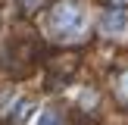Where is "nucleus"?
I'll return each mask as SVG.
<instances>
[{
    "label": "nucleus",
    "instance_id": "nucleus-1",
    "mask_svg": "<svg viewBox=\"0 0 128 125\" xmlns=\"http://www.w3.org/2000/svg\"><path fill=\"white\" fill-rule=\"evenodd\" d=\"M50 28H53L56 38L62 41H72L84 31V10H81L75 0H62L50 10Z\"/></svg>",
    "mask_w": 128,
    "mask_h": 125
},
{
    "label": "nucleus",
    "instance_id": "nucleus-2",
    "mask_svg": "<svg viewBox=\"0 0 128 125\" xmlns=\"http://www.w3.org/2000/svg\"><path fill=\"white\" fill-rule=\"evenodd\" d=\"M100 28H103L106 34H125L128 31V12H122V10L106 12V16L100 19Z\"/></svg>",
    "mask_w": 128,
    "mask_h": 125
},
{
    "label": "nucleus",
    "instance_id": "nucleus-3",
    "mask_svg": "<svg viewBox=\"0 0 128 125\" xmlns=\"http://www.w3.org/2000/svg\"><path fill=\"white\" fill-rule=\"evenodd\" d=\"M34 125H62V122H60V112H56V110H44Z\"/></svg>",
    "mask_w": 128,
    "mask_h": 125
},
{
    "label": "nucleus",
    "instance_id": "nucleus-4",
    "mask_svg": "<svg viewBox=\"0 0 128 125\" xmlns=\"http://www.w3.org/2000/svg\"><path fill=\"white\" fill-rule=\"evenodd\" d=\"M122 91L128 94V75H125V78H122Z\"/></svg>",
    "mask_w": 128,
    "mask_h": 125
},
{
    "label": "nucleus",
    "instance_id": "nucleus-5",
    "mask_svg": "<svg viewBox=\"0 0 128 125\" xmlns=\"http://www.w3.org/2000/svg\"><path fill=\"white\" fill-rule=\"evenodd\" d=\"M128 3V0H112V6H125Z\"/></svg>",
    "mask_w": 128,
    "mask_h": 125
}]
</instances>
